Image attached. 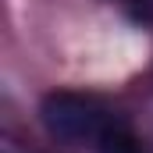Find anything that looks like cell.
<instances>
[{"label": "cell", "mask_w": 153, "mask_h": 153, "mask_svg": "<svg viewBox=\"0 0 153 153\" xmlns=\"http://www.w3.org/2000/svg\"><path fill=\"white\" fill-rule=\"evenodd\" d=\"M43 125L50 135L64 139V143H82V139H100L107 132L103 125V107L93 96H78V93H50L43 100Z\"/></svg>", "instance_id": "obj_1"}, {"label": "cell", "mask_w": 153, "mask_h": 153, "mask_svg": "<svg viewBox=\"0 0 153 153\" xmlns=\"http://www.w3.org/2000/svg\"><path fill=\"white\" fill-rule=\"evenodd\" d=\"M96 153H146V150H143V143H139L132 132H125V128H107V132L96 139Z\"/></svg>", "instance_id": "obj_2"}, {"label": "cell", "mask_w": 153, "mask_h": 153, "mask_svg": "<svg viewBox=\"0 0 153 153\" xmlns=\"http://www.w3.org/2000/svg\"><path fill=\"white\" fill-rule=\"evenodd\" d=\"M143 11H146V18L153 22V0H143Z\"/></svg>", "instance_id": "obj_3"}]
</instances>
